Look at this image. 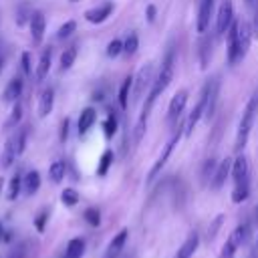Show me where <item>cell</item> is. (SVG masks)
Returning <instances> with one entry per match:
<instances>
[{"mask_svg":"<svg viewBox=\"0 0 258 258\" xmlns=\"http://www.w3.org/2000/svg\"><path fill=\"white\" fill-rule=\"evenodd\" d=\"M173 73H175V48L169 46V48L165 50V54H163V60H161V67H159L157 75L153 77V83H151V89H149V93H147V97H145V105H143V111H141L139 119H145V121H147L149 111L153 109L157 97H159V95L169 87V83L173 81Z\"/></svg>","mask_w":258,"mask_h":258,"instance_id":"1","label":"cell"},{"mask_svg":"<svg viewBox=\"0 0 258 258\" xmlns=\"http://www.w3.org/2000/svg\"><path fill=\"white\" fill-rule=\"evenodd\" d=\"M232 179H234V189H232V202L240 204L244 200H248L250 196V165L248 159L240 153L234 161H232V171H230Z\"/></svg>","mask_w":258,"mask_h":258,"instance_id":"2","label":"cell"},{"mask_svg":"<svg viewBox=\"0 0 258 258\" xmlns=\"http://www.w3.org/2000/svg\"><path fill=\"white\" fill-rule=\"evenodd\" d=\"M256 113H258V93H254V97L248 101V105H246V109H244V113L240 117L238 133H236V143H234V149L236 151L244 149V145L248 143V137H250V131H252Z\"/></svg>","mask_w":258,"mask_h":258,"instance_id":"3","label":"cell"},{"mask_svg":"<svg viewBox=\"0 0 258 258\" xmlns=\"http://www.w3.org/2000/svg\"><path fill=\"white\" fill-rule=\"evenodd\" d=\"M151 83H153V67L151 64H145L139 69V73L133 77V89H131V105H137L143 95L147 97L149 89H151Z\"/></svg>","mask_w":258,"mask_h":258,"instance_id":"4","label":"cell"},{"mask_svg":"<svg viewBox=\"0 0 258 258\" xmlns=\"http://www.w3.org/2000/svg\"><path fill=\"white\" fill-rule=\"evenodd\" d=\"M248 236H250V224H248V222L236 226V228L232 230V234L228 236V240H226V244H224V248H222V256H220V258H234L236 250L248 240Z\"/></svg>","mask_w":258,"mask_h":258,"instance_id":"5","label":"cell"},{"mask_svg":"<svg viewBox=\"0 0 258 258\" xmlns=\"http://www.w3.org/2000/svg\"><path fill=\"white\" fill-rule=\"evenodd\" d=\"M232 22H234V4L232 0H222L218 8V16H216V36L222 38L228 32Z\"/></svg>","mask_w":258,"mask_h":258,"instance_id":"6","label":"cell"},{"mask_svg":"<svg viewBox=\"0 0 258 258\" xmlns=\"http://www.w3.org/2000/svg\"><path fill=\"white\" fill-rule=\"evenodd\" d=\"M179 137H181V131H177L165 145H163V149H161V153H159V157L155 159V163L151 165V169H149V173H147V181L151 183L157 175H159V171L163 169V165L167 163V159H169V155H171V151H173V147L177 145V141H179Z\"/></svg>","mask_w":258,"mask_h":258,"instance_id":"7","label":"cell"},{"mask_svg":"<svg viewBox=\"0 0 258 258\" xmlns=\"http://www.w3.org/2000/svg\"><path fill=\"white\" fill-rule=\"evenodd\" d=\"M204 91H206V111H204V117L212 119L214 113H216V107H218V99H220V81L218 79L208 81L204 85Z\"/></svg>","mask_w":258,"mask_h":258,"instance_id":"8","label":"cell"},{"mask_svg":"<svg viewBox=\"0 0 258 258\" xmlns=\"http://www.w3.org/2000/svg\"><path fill=\"white\" fill-rule=\"evenodd\" d=\"M185 105H187V91L181 89V91H177V93L171 97V101H169V107H167V123H169V125L175 123V121L183 115Z\"/></svg>","mask_w":258,"mask_h":258,"instance_id":"9","label":"cell"},{"mask_svg":"<svg viewBox=\"0 0 258 258\" xmlns=\"http://www.w3.org/2000/svg\"><path fill=\"white\" fill-rule=\"evenodd\" d=\"M204 111H206V91L202 89V93H200V99H198L196 107L191 109V113H189V115H187V119H185V125H183V135H185V137H189V135H191V131L196 129L198 121L204 117Z\"/></svg>","mask_w":258,"mask_h":258,"instance_id":"10","label":"cell"},{"mask_svg":"<svg viewBox=\"0 0 258 258\" xmlns=\"http://www.w3.org/2000/svg\"><path fill=\"white\" fill-rule=\"evenodd\" d=\"M238 22L234 20L228 28V64H236L240 62V44H238Z\"/></svg>","mask_w":258,"mask_h":258,"instance_id":"11","label":"cell"},{"mask_svg":"<svg viewBox=\"0 0 258 258\" xmlns=\"http://www.w3.org/2000/svg\"><path fill=\"white\" fill-rule=\"evenodd\" d=\"M113 2L111 0H107V2H103V4H99V6H95V8H89L87 12H85V18L91 22V24H101V22H105L111 14H113Z\"/></svg>","mask_w":258,"mask_h":258,"instance_id":"12","label":"cell"},{"mask_svg":"<svg viewBox=\"0 0 258 258\" xmlns=\"http://www.w3.org/2000/svg\"><path fill=\"white\" fill-rule=\"evenodd\" d=\"M230 171H232V159L230 157H226V159H222L218 165H216V171H214V175H212V179H210V183H212V189H222V185L226 183V179H228V175H230Z\"/></svg>","mask_w":258,"mask_h":258,"instance_id":"13","label":"cell"},{"mask_svg":"<svg viewBox=\"0 0 258 258\" xmlns=\"http://www.w3.org/2000/svg\"><path fill=\"white\" fill-rule=\"evenodd\" d=\"M46 32V18L42 12H32L30 14V36L34 44H40Z\"/></svg>","mask_w":258,"mask_h":258,"instance_id":"14","label":"cell"},{"mask_svg":"<svg viewBox=\"0 0 258 258\" xmlns=\"http://www.w3.org/2000/svg\"><path fill=\"white\" fill-rule=\"evenodd\" d=\"M252 24L246 22V20H240L238 22V44H240V60L246 56L248 48H250V42H252Z\"/></svg>","mask_w":258,"mask_h":258,"instance_id":"15","label":"cell"},{"mask_svg":"<svg viewBox=\"0 0 258 258\" xmlns=\"http://www.w3.org/2000/svg\"><path fill=\"white\" fill-rule=\"evenodd\" d=\"M214 4H216V0H202V4H200L198 22H196V28H198L200 34H204L210 26V16H212V10H214Z\"/></svg>","mask_w":258,"mask_h":258,"instance_id":"16","label":"cell"},{"mask_svg":"<svg viewBox=\"0 0 258 258\" xmlns=\"http://www.w3.org/2000/svg\"><path fill=\"white\" fill-rule=\"evenodd\" d=\"M127 236H129V232H127V228H123L119 234H115V238L109 242V246H107V252H105V258H119V254L123 252V248H125V242H127Z\"/></svg>","mask_w":258,"mask_h":258,"instance_id":"17","label":"cell"},{"mask_svg":"<svg viewBox=\"0 0 258 258\" xmlns=\"http://www.w3.org/2000/svg\"><path fill=\"white\" fill-rule=\"evenodd\" d=\"M52 105H54V89L46 87L38 97V117H48V113L52 111Z\"/></svg>","mask_w":258,"mask_h":258,"instance_id":"18","label":"cell"},{"mask_svg":"<svg viewBox=\"0 0 258 258\" xmlns=\"http://www.w3.org/2000/svg\"><path fill=\"white\" fill-rule=\"evenodd\" d=\"M198 246H200V236L194 232V234H189V236L185 238V242L179 246V250L175 252L173 258H191L194 252L198 250Z\"/></svg>","mask_w":258,"mask_h":258,"instance_id":"19","label":"cell"},{"mask_svg":"<svg viewBox=\"0 0 258 258\" xmlns=\"http://www.w3.org/2000/svg\"><path fill=\"white\" fill-rule=\"evenodd\" d=\"M22 95V79H12L8 81V85L4 87V93H2V101L4 103H14L18 101V97Z\"/></svg>","mask_w":258,"mask_h":258,"instance_id":"20","label":"cell"},{"mask_svg":"<svg viewBox=\"0 0 258 258\" xmlns=\"http://www.w3.org/2000/svg\"><path fill=\"white\" fill-rule=\"evenodd\" d=\"M95 121H97V111L93 107L83 109L79 115V135H87L89 129L95 125Z\"/></svg>","mask_w":258,"mask_h":258,"instance_id":"21","label":"cell"},{"mask_svg":"<svg viewBox=\"0 0 258 258\" xmlns=\"http://www.w3.org/2000/svg\"><path fill=\"white\" fill-rule=\"evenodd\" d=\"M38 187H40V173L30 169L22 177V191H24V196H34L38 191Z\"/></svg>","mask_w":258,"mask_h":258,"instance_id":"22","label":"cell"},{"mask_svg":"<svg viewBox=\"0 0 258 258\" xmlns=\"http://www.w3.org/2000/svg\"><path fill=\"white\" fill-rule=\"evenodd\" d=\"M50 62H52V50L50 48H44L40 58H38V64H36V81H44L48 71H50Z\"/></svg>","mask_w":258,"mask_h":258,"instance_id":"23","label":"cell"},{"mask_svg":"<svg viewBox=\"0 0 258 258\" xmlns=\"http://www.w3.org/2000/svg\"><path fill=\"white\" fill-rule=\"evenodd\" d=\"M131 89H133V77H125L121 87H119V95H117V101H119V107L125 111L129 109V97H131Z\"/></svg>","mask_w":258,"mask_h":258,"instance_id":"24","label":"cell"},{"mask_svg":"<svg viewBox=\"0 0 258 258\" xmlns=\"http://www.w3.org/2000/svg\"><path fill=\"white\" fill-rule=\"evenodd\" d=\"M16 147H14V139L10 137L6 143H4V149H2V157H0V165L6 169V167H10L12 163H14V159H16Z\"/></svg>","mask_w":258,"mask_h":258,"instance_id":"25","label":"cell"},{"mask_svg":"<svg viewBox=\"0 0 258 258\" xmlns=\"http://www.w3.org/2000/svg\"><path fill=\"white\" fill-rule=\"evenodd\" d=\"M83 254H85V242L81 238H73L67 244V250H64L62 258H83Z\"/></svg>","mask_w":258,"mask_h":258,"instance_id":"26","label":"cell"},{"mask_svg":"<svg viewBox=\"0 0 258 258\" xmlns=\"http://www.w3.org/2000/svg\"><path fill=\"white\" fill-rule=\"evenodd\" d=\"M64 171H67V165H64L62 159L52 161L50 167H48V177H50V181H52V183H60L62 177H64Z\"/></svg>","mask_w":258,"mask_h":258,"instance_id":"27","label":"cell"},{"mask_svg":"<svg viewBox=\"0 0 258 258\" xmlns=\"http://www.w3.org/2000/svg\"><path fill=\"white\" fill-rule=\"evenodd\" d=\"M22 191V175L20 173H14L12 177H10V181H8V187H6V198L10 200V202H14L16 198H18V194Z\"/></svg>","mask_w":258,"mask_h":258,"instance_id":"28","label":"cell"},{"mask_svg":"<svg viewBox=\"0 0 258 258\" xmlns=\"http://www.w3.org/2000/svg\"><path fill=\"white\" fill-rule=\"evenodd\" d=\"M113 159H115L113 151H111V149H105L103 155H101V159H99V165H97V175H101V177L107 175L109 167L113 165Z\"/></svg>","mask_w":258,"mask_h":258,"instance_id":"29","label":"cell"},{"mask_svg":"<svg viewBox=\"0 0 258 258\" xmlns=\"http://www.w3.org/2000/svg\"><path fill=\"white\" fill-rule=\"evenodd\" d=\"M77 60V46H69L60 54V71H69Z\"/></svg>","mask_w":258,"mask_h":258,"instance_id":"30","label":"cell"},{"mask_svg":"<svg viewBox=\"0 0 258 258\" xmlns=\"http://www.w3.org/2000/svg\"><path fill=\"white\" fill-rule=\"evenodd\" d=\"M137 48H139V36H137V32H129L127 38L123 40V52L127 56H133L137 52Z\"/></svg>","mask_w":258,"mask_h":258,"instance_id":"31","label":"cell"},{"mask_svg":"<svg viewBox=\"0 0 258 258\" xmlns=\"http://www.w3.org/2000/svg\"><path fill=\"white\" fill-rule=\"evenodd\" d=\"M117 127H119L117 117H115L113 113H109L107 119L103 121V133H105V137H107V139H113V135L117 133Z\"/></svg>","mask_w":258,"mask_h":258,"instance_id":"32","label":"cell"},{"mask_svg":"<svg viewBox=\"0 0 258 258\" xmlns=\"http://www.w3.org/2000/svg\"><path fill=\"white\" fill-rule=\"evenodd\" d=\"M20 119H22V105H20V101H14V107H12L10 117H8V121H6V127H8V129L16 127V125L20 123Z\"/></svg>","mask_w":258,"mask_h":258,"instance_id":"33","label":"cell"},{"mask_svg":"<svg viewBox=\"0 0 258 258\" xmlns=\"http://www.w3.org/2000/svg\"><path fill=\"white\" fill-rule=\"evenodd\" d=\"M212 40L210 38H202L200 40V62H202V67H206L208 64V60H210V54H212Z\"/></svg>","mask_w":258,"mask_h":258,"instance_id":"34","label":"cell"},{"mask_svg":"<svg viewBox=\"0 0 258 258\" xmlns=\"http://www.w3.org/2000/svg\"><path fill=\"white\" fill-rule=\"evenodd\" d=\"M60 202H62L64 206H69V208L77 206V202H79V194H77V189H73V187L62 189V194H60Z\"/></svg>","mask_w":258,"mask_h":258,"instance_id":"35","label":"cell"},{"mask_svg":"<svg viewBox=\"0 0 258 258\" xmlns=\"http://www.w3.org/2000/svg\"><path fill=\"white\" fill-rule=\"evenodd\" d=\"M75 30H77V22H75V20H67V22L56 30V38H58V40H64V38H69Z\"/></svg>","mask_w":258,"mask_h":258,"instance_id":"36","label":"cell"},{"mask_svg":"<svg viewBox=\"0 0 258 258\" xmlns=\"http://www.w3.org/2000/svg\"><path fill=\"white\" fill-rule=\"evenodd\" d=\"M14 147H16V153L18 155H22L24 153V149H26V139H28V133H26V129H20L14 137Z\"/></svg>","mask_w":258,"mask_h":258,"instance_id":"37","label":"cell"},{"mask_svg":"<svg viewBox=\"0 0 258 258\" xmlns=\"http://www.w3.org/2000/svg\"><path fill=\"white\" fill-rule=\"evenodd\" d=\"M107 56L109 58H115V56H119L121 52H123V40H119V38H113L109 44H107Z\"/></svg>","mask_w":258,"mask_h":258,"instance_id":"38","label":"cell"},{"mask_svg":"<svg viewBox=\"0 0 258 258\" xmlns=\"http://www.w3.org/2000/svg\"><path fill=\"white\" fill-rule=\"evenodd\" d=\"M85 220L89 226H99L101 224V214L97 208H87L85 210Z\"/></svg>","mask_w":258,"mask_h":258,"instance_id":"39","label":"cell"},{"mask_svg":"<svg viewBox=\"0 0 258 258\" xmlns=\"http://www.w3.org/2000/svg\"><path fill=\"white\" fill-rule=\"evenodd\" d=\"M46 220H48V210H42V212H38V214H36V218H34V228H36L38 232H44Z\"/></svg>","mask_w":258,"mask_h":258,"instance_id":"40","label":"cell"},{"mask_svg":"<svg viewBox=\"0 0 258 258\" xmlns=\"http://www.w3.org/2000/svg\"><path fill=\"white\" fill-rule=\"evenodd\" d=\"M214 171H216V161H214V159H208V161H206V165H204V171H202V177H204V181H208V177L212 179Z\"/></svg>","mask_w":258,"mask_h":258,"instance_id":"41","label":"cell"},{"mask_svg":"<svg viewBox=\"0 0 258 258\" xmlns=\"http://www.w3.org/2000/svg\"><path fill=\"white\" fill-rule=\"evenodd\" d=\"M6 258H26V246H24V244H16V246L8 252Z\"/></svg>","mask_w":258,"mask_h":258,"instance_id":"42","label":"cell"},{"mask_svg":"<svg viewBox=\"0 0 258 258\" xmlns=\"http://www.w3.org/2000/svg\"><path fill=\"white\" fill-rule=\"evenodd\" d=\"M20 67H22L24 75H30V52H22L20 54Z\"/></svg>","mask_w":258,"mask_h":258,"instance_id":"43","label":"cell"},{"mask_svg":"<svg viewBox=\"0 0 258 258\" xmlns=\"http://www.w3.org/2000/svg\"><path fill=\"white\" fill-rule=\"evenodd\" d=\"M69 125H71V121L69 119H62V123H60V135H58V139L64 143L67 141V137H69Z\"/></svg>","mask_w":258,"mask_h":258,"instance_id":"44","label":"cell"},{"mask_svg":"<svg viewBox=\"0 0 258 258\" xmlns=\"http://www.w3.org/2000/svg\"><path fill=\"white\" fill-rule=\"evenodd\" d=\"M147 20H149V22H153V20H155V6H153V4H149V6H147Z\"/></svg>","mask_w":258,"mask_h":258,"instance_id":"45","label":"cell"},{"mask_svg":"<svg viewBox=\"0 0 258 258\" xmlns=\"http://www.w3.org/2000/svg\"><path fill=\"white\" fill-rule=\"evenodd\" d=\"M220 222H222V216H218V220H216V224L212 226V230H210V238H214V236H216V230L220 228Z\"/></svg>","mask_w":258,"mask_h":258,"instance_id":"46","label":"cell"},{"mask_svg":"<svg viewBox=\"0 0 258 258\" xmlns=\"http://www.w3.org/2000/svg\"><path fill=\"white\" fill-rule=\"evenodd\" d=\"M4 62H6V56H4V52H0V73L4 69Z\"/></svg>","mask_w":258,"mask_h":258,"instance_id":"47","label":"cell"},{"mask_svg":"<svg viewBox=\"0 0 258 258\" xmlns=\"http://www.w3.org/2000/svg\"><path fill=\"white\" fill-rule=\"evenodd\" d=\"M254 224H258V206H256V210H254Z\"/></svg>","mask_w":258,"mask_h":258,"instance_id":"48","label":"cell"},{"mask_svg":"<svg viewBox=\"0 0 258 258\" xmlns=\"http://www.w3.org/2000/svg\"><path fill=\"white\" fill-rule=\"evenodd\" d=\"M2 238H4V226H2V222H0V242H2Z\"/></svg>","mask_w":258,"mask_h":258,"instance_id":"49","label":"cell"},{"mask_svg":"<svg viewBox=\"0 0 258 258\" xmlns=\"http://www.w3.org/2000/svg\"><path fill=\"white\" fill-rule=\"evenodd\" d=\"M244 2H246V4H248V6H252V4H254V2H256V0H244Z\"/></svg>","mask_w":258,"mask_h":258,"instance_id":"50","label":"cell"},{"mask_svg":"<svg viewBox=\"0 0 258 258\" xmlns=\"http://www.w3.org/2000/svg\"><path fill=\"white\" fill-rule=\"evenodd\" d=\"M2 183H4V179H2V177H0V189H2Z\"/></svg>","mask_w":258,"mask_h":258,"instance_id":"51","label":"cell"},{"mask_svg":"<svg viewBox=\"0 0 258 258\" xmlns=\"http://www.w3.org/2000/svg\"><path fill=\"white\" fill-rule=\"evenodd\" d=\"M71 2H79V0H71Z\"/></svg>","mask_w":258,"mask_h":258,"instance_id":"52","label":"cell"},{"mask_svg":"<svg viewBox=\"0 0 258 258\" xmlns=\"http://www.w3.org/2000/svg\"><path fill=\"white\" fill-rule=\"evenodd\" d=\"M256 246H258V238H256Z\"/></svg>","mask_w":258,"mask_h":258,"instance_id":"53","label":"cell"},{"mask_svg":"<svg viewBox=\"0 0 258 258\" xmlns=\"http://www.w3.org/2000/svg\"><path fill=\"white\" fill-rule=\"evenodd\" d=\"M123 258H129V256H123Z\"/></svg>","mask_w":258,"mask_h":258,"instance_id":"54","label":"cell"},{"mask_svg":"<svg viewBox=\"0 0 258 258\" xmlns=\"http://www.w3.org/2000/svg\"><path fill=\"white\" fill-rule=\"evenodd\" d=\"M256 93H258V91H256Z\"/></svg>","mask_w":258,"mask_h":258,"instance_id":"55","label":"cell"}]
</instances>
